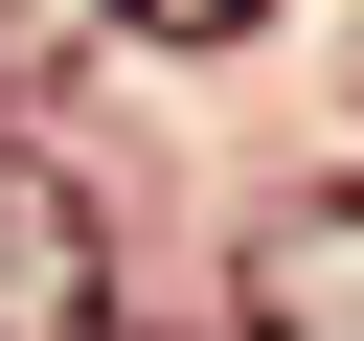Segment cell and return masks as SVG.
<instances>
[{
    "label": "cell",
    "instance_id": "obj_1",
    "mask_svg": "<svg viewBox=\"0 0 364 341\" xmlns=\"http://www.w3.org/2000/svg\"><path fill=\"white\" fill-rule=\"evenodd\" d=\"M0 341H114V250L23 136H0Z\"/></svg>",
    "mask_w": 364,
    "mask_h": 341
},
{
    "label": "cell",
    "instance_id": "obj_2",
    "mask_svg": "<svg viewBox=\"0 0 364 341\" xmlns=\"http://www.w3.org/2000/svg\"><path fill=\"white\" fill-rule=\"evenodd\" d=\"M250 341H364V182L250 227Z\"/></svg>",
    "mask_w": 364,
    "mask_h": 341
},
{
    "label": "cell",
    "instance_id": "obj_3",
    "mask_svg": "<svg viewBox=\"0 0 364 341\" xmlns=\"http://www.w3.org/2000/svg\"><path fill=\"white\" fill-rule=\"evenodd\" d=\"M114 23H136V45H250L273 0H114Z\"/></svg>",
    "mask_w": 364,
    "mask_h": 341
}]
</instances>
